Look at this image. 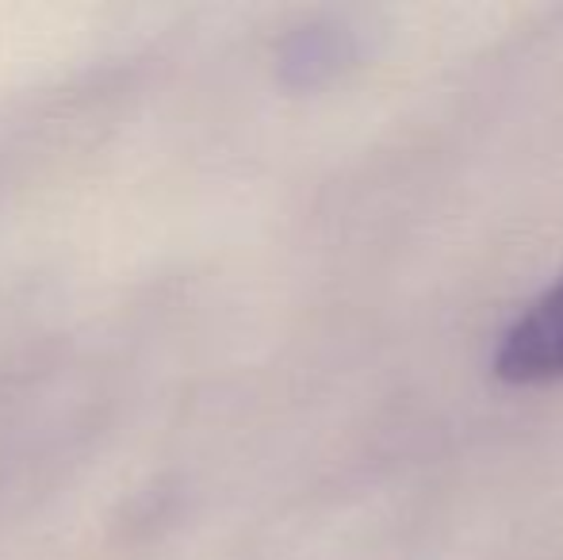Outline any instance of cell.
<instances>
[{
    "instance_id": "cell-1",
    "label": "cell",
    "mask_w": 563,
    "mask_h": 560,
    "mask_svg": "<svg viewBox=\"0 0 563 560\" xmlns=\"http://www.w3.org/2000/svg\"><path fill=\"white\" fill-rule=\"evenodd\" d=\"M490 369L506 384H552L563 381V277L521 307L506 322L490 353Z\"/></svg>"
}]
</instances>
